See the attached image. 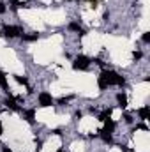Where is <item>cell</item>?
Here are the masks:
<instances>
[{
  "mask_svg": "<svg viewBox=\"0 0 150 152\" xmlns=\"http://www.w3.org/2000/svg\"><path fill=\"white\" fill-rule=\"evenodd\" d=\"M101 76L106 80L108 85H118V87H124V85H125V80H124L120 75H117L115 71H103Z\"/></svg>",
  "mask_w": 150,
  "mask_h": 152,
  "instance_id": "cell-1",
  "label": "cell"
},
{
  "mask_svg": "<svg viewBox=\"0 0 150 152\" xmlns=\"http://www.w3.org/2000/svg\"><path fill=\"white\" fill-rule=\"evenodd\" d=\"M88 66H90V60H88L85 55L76 57L74 62H73V67H74L76 71H87V69H88Z\"/></svg>",
  "mask_w": 150,
  "mask_h": 152,
  "instance_id": "cell-2",
  "label": "cell"
},
{
  "mask_svg": "<svg viewBox=\"0 0 150 152\" xmlns=\"http://www.w3.org/2000/svg\"><path fill=\"white\" fill-rule=\"evenodd\" d=\"M4 36L7 37H18V36H23V30L20 27H14V25H7L4 28Z\"/></svg>",
  "mask_w": 150,
  "mask_h": 152,
  "instance_id": "cell-3",
  "label": "cell"
},
{
  "mask_svg": "<svg viewBox=\"0 0 150 152\" xmlns=\"http://www.w3.org/2000/svg\"><path fill=\"white\" fill-rule=\"evenodd\" d=\"M51 104H53V97H51L48 92H41V94H39V106L48 108V106H51Z\"/></svg>",
  "mask_w": 150,
  "mask_h": 152,
  "instance_id": "cell-4",
  "label": "cell"
},
{
  "mask_svg": "<svg viewBox=\"0 0 150 152\" xmlns=\"http://www.w3.org/2000/svg\"><path fill=\"white\" fill-rule=\"evenodd\" d=\"M117 101H118V104H120V108H125V106H127V96H125L124 92H120V94H117Z\"/></svg>",
  "mask_w": 150,
  "mask_h": 152,
  "instance_id": "cell-5",
  "label": "cell"
},
{
  "mask_svg": "<svg viewBox=\"0 0 150 152\" xmlns=\"http://www.w3.org/2000/svg\"><path fill=\"white\" fill-rule=\"evenodd\" d=\"M138 115H140L143 120H147V118L150 117V108H149V106H143V108H140V110H138Z\"/></svg>",
  "mask_w": 150,
  "mask_h": 152,
  "instance_id": "cell-6",
  "label": "cell"
},
{
  "mask_svg": "<svg viewBox=\"0 0 150 152\" xmlns=\"http://www.w3.org/2000/svg\"><path fill=\"white\" fill-rule=\"evenodd\" d=\"M4 104H5V106H7V108H11V110H20V106H18V104H16V101H14V99H12V97H7V99H5V103H4Z\"/></svg>",
  "mask_w": 150,
  "mask_h": 152,
  "instance_id": "cell-7",
  "label": "cell"
},
{
  "mask_svg": "<svg viewBox=\"0 0 150 152\" xmlns=\"http://www.w3.org/2000/svg\"><path fill=\"white\" fill-rule=\"evenodd\" d=\"M113 129H115V122H113L111 118L104 120V131H108V133H113Z\"/></svg>",
  "mask_w": 150,
  "mask_h": 152,
  "instance_id": "cell-8",
  "label": "cell"
},
{
  "mask_svg": "<svg viewBox=\"0 0 150 152\" xmlns=\"http://www.w3.org/2000/svg\"><path fill=\"white\" fill-rule=\"evenodd\" d=\"M69 28H71V30H76L79 36H85V30H83V28H81L78 23H71V25H69Z\"/></svg>",
  "mask_w": 150,
  "mask_h": 152,
  "instance_id": "cell-9",
  "label": "cell"
},
{
  "mask_svg": "<svg viewBox=\"0 0 150 152\" xmlns=\"http://www.w3.org/2000/svg\"><path fill=\"white\" fill-rule=\"evenodd\" d=\"M111 108H108V110H104V112H103V113L99 115V118H101V120H108V118H110V117H111Z\"/></svg>",
  "mask_w": 150,
  "mask_h": 152,
  "instance_id": "cell-10",
  "label": "cell"
},
{
  "mask_svg": "<svg viewBox=\"0 0 150 152\" xmlns=\"http://www.w3.org/2000/svg\"><path fill=\"white\" fill-rule=\"evenodd\" d=\"M101 136H103V140H104V142H111V133H108V131H104V129H103V131H101Z\"/></svg>",
  "mask_w": 150,
  "mask_h": 152,
  "instance_id": "cell-11",
  "label": "cell"
},
{
  "mask_svg": "<svg viewBox=\"0 0 150 152\" xmlns=\"http://www.w3.org/2000/svg\"><path fill=\"white\" fill-rule=\"evenodd\" d=\"M23 37V41H27V42H30V41H37L39 36L37 34H32V36H21Z\"/></svg>",
  "mask_w": 150,
  "mask_h": 152,
  "instance_id": "cell-12",
  "label": "cell"
},
{
  "mask_svg": "<svg viewBox=\"0 0 150 152\" xmlns=\"http://www.w3.org/2000/svg\"><path fill=\"white\" fill-rule=\"evenodd\" d=\"M0 85L4 87V88H7V78H5V75L0 71Z\"/></svg>",
  "mask_w": 150,
  "mask_h": 152,
  "instance_id": "cell-13",
  "label": "cell"
},
{
  "mask_svg": "<svg viewBox=\"0 0 150 152\" xmlns=\"http://www.w3.org/2000/svg\"><path fill=\"white\" fill-rule=\"evenodd\" d=\"M97 83H99V88H106V87H108V83H106V80H104L103 76H99V80H97Z\"/></svg>",
  "mask_w": 150,
  "mask_h": 152,
  "instance_id": "cell-14",
  "label": "cell"
},
{
  "mask_svg": "<svg viewBox=\"0 0 150 152\" xmlns=\"http://www.w3.org/2000/svg\"><path fill=\"white\" fill-rule=\"evenodd\" d=\"M14 78H16V81H18V83H21V85L28 87V81H27V78H21V76H14Z\"/></svg>",
  "mask_w": 150,
  "mask_h": 152,
  "instance_id": "cell-15",
  "label": "cell"
},
{
  "mask_svg": "<svg viewBox=\"0 0 150 152\" xmlns=\"http://www.w3.org/2000/svg\"><path fill=\"white\" fill-rule=\"evenodd\" d=\"M27 120L28 122H34V110H28L27 112Z\"/></svg>",
  "mask_w": 150,
  "mask_h": 152,
  "instance_id": "cell-16",
  "label": "cell"
},
{
  "mask_svg": "<svg viewBox=\"0 0 150 152\" xmlns=\"http://www.w3.org/2000/svg\"><path fill=\"white\" fill-rule=\"evenodd\" d=\"M143 42H150V34H149V32H145V34H143Z\"/></svg>",
  "mask_w": 150,
  "mask_h": 152,
  "instance_id": "cell-17",
  "label": "cell"
},
{
  "mask_svg": "<svg viewBox=\"0 0 150 152\" xmlns=\"http://www.w3.org/2000/svg\"><path fill=\"white\" fill-rule=\"evenodd\" d=\"M133 57L138 60V58H141V53H140V51H134V53H133Z\"/></svg>",
  "mask_w": 150,
  "mask_h": 152,
  "instance_id": "cell-18",
  "label": "cell"
},
{
  "mask_svg": "<svg viewBox=\"0 0 150 152\" xmlns=\"http://www.w3.org/2000/svg\"><path fill=\"white\" fill-rule=\"evenodd\" d=\"M124 118H125V122H127V124H131V122H133V117H131V115H125Z\"/></svg>",
  "mask_w": 150,
  "mask_h": 152,
  "instance_id": "cell-19",
  "label": "cell"
},
{
  "mask_svg": "<svg viewBox=\"0 0 150 152\" xmlns=\"http://www.w3.org/2000/svg\"><path fill=\"white\" fill-rule=\"evenodd\" d=\"M11 2H12V4H20V5H23L27 0H11Z\"/></svg>",
  "mask_w": 150,
  "mask_h": 152,
  "instance_id": "cell-20",
  "label": "cell"
},
{
  "mask_svg": "<svg viewBox=\"0 0 150 152\" xmlns=\"http://www.w3.org/2000/svg\"><path fill=\"white\" fill-rule=\"evenodd\" d=\"M4 12H5V5L0 2V14H4Z\"/></svg>",
  "mask_w": 150,
  "mask_h": 152,
  "instance_id": "cell-21",
  "label": "cell"
},
{
  "mask_svg": "<svg viewBox=\"0 0 150 152\" xmlns=\"http://www.w3.org/2000/svg\"><path fill=\"white\" fill-rule=\"evenodd\" d=\"M0 134H2V124H0Z\"/></svg>",
  "mask_w": 150,
  "mask_h": 152,
  "instance_id": "cell-22",
  "label": "cell"
},
{
  "mask_svg": "<svg viewBox=\"0 0 150 152\" xmlns=\"http://www.w3.org/2000/svg\"><path fill=\"white\" fill-rule=\"evenodd\" d=\"M90 2H92V4H95V2H97V0H90Z\"/></svg>",
  "mask_w": 150,
  "mask_h": 152,
  "instance_id": "cell-23",
  "label": "cell"
},
{
  "mask_svg": "<svg viewBox=\"0 0 150 152\" xmlns=\"http://www.w3.org/2000/svg\"><path fill=\"white\" fill-rule=\"evenodd\" d=\"M57 152H66V151H62V149H60V151H57Z\"/></svg>",
  "mask_w": 150,
  "mask_h": 152,
  "instance_id": "cell-24",
  "label": "cell"
}]
</instances>
